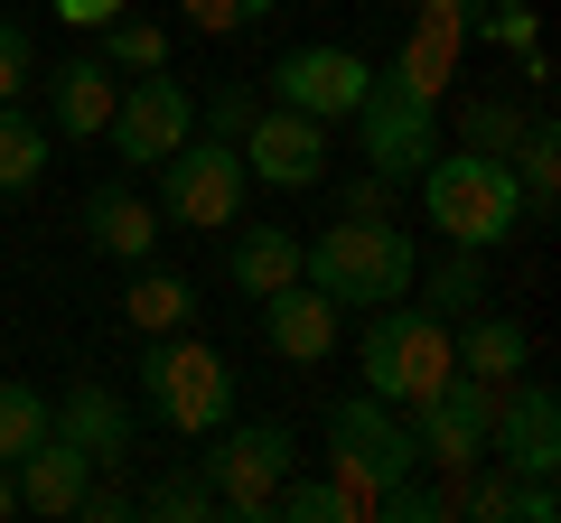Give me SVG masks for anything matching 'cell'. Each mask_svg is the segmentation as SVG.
I'll use <instances>...</instances> for the list:
<instances>
[{
	"label": "cell",
	"mask_w": 561,
	"mask_h": 523,
	"mask_svg": "<svg viewBox=\"0 0 561 523\" xmlns=\"http://www.w3.org/2000/svg\"><path fill=\"white\" fill-rule=\"evenodd\" d=\"M412 187H421V206H431V224H440L449 243H468V253H496V243L524 234L515 160H496V150H431Z\"/></svg>",
	"instance_id": "obj_1"
},
{
	"label": "cell",
	"mask_w": 561,
	"mask_h": 523,
	"mask_svg": "<svg viewBox=\"0 0 561 523\" xmlns=\"http://www.w3.org/2000/svg\"><path fill=\"white\" fill-rule=\"evenodd\" d=\"M300 281H319L337 309H383L421 281V253L393 216H337L328 234L300 243Z\"/></svg>",
	"instance_id": "obj_2"
},
{
	"label": "cell",
	"mask_w": 561,
	"mask_h": 523,
	"mask_svg": "<svg viewBox=\"0 0 561 523\" xmlns=\"http://www.w3.org/2000/svg\"><path fill=\"white\" fill-rule=\"evenodd\" d=\"M356 364H365V393H375V403L412 411V403H431V393L459 374V346H449V318H440V309L383 300L375 327H365V346H356Z\"/></svg>",
	"instance_id": "obj_3"
},
{
	"label": "cell",
	"mask_w": 561,
	"mask_h": 523,
	"mask_svg": "<svg viewBox=\"0 0 561 523\" xmlns=\"http://www.w3.org/2000/svg\"><path fill=\"white\" fill-rule=\"evenodd\" d=\"M421 449H412V421H402L393 403H375V393H356V403L328 411V477L346 486V504H356V523L375 514V496L393 477H412Z\"/></svg>",
	"instance_id": "obj_4"
},
{
	"label": "cell",
	"mask_w": 561,
	"mask_h": 523,
	"mask_svg": "<svg viewBox=\"0 0 561 523\" xmlns=\"http://www.w3.org/2000/svg\"><path fill=\"white\" fill-rule=\"evenodd\" d=\"M140 393H150V411H160L169 430H187V440H206L216 421H234V364H225L206 337H187V327L150 337V356H140Z\"/></svg>",
	"instance_id": "obj_5"
},
{
	"label": "cell",
	"mask_w": 561,
	"mask_h": 523,
	"mask_svg": "<svg viewBox=\"0 0 561 523\" xmlns=\"http://www.w3.org/2000/svg\"><path fill=\"white\" fill-rule=\"evenodd\" d=\"M243 187H253V168H243L234 141H216V131H187L179 150L160 160V224H179V234H225V224L243 216Z\"/></svg>",
	"instance_id": "obj_6"
},
{
	"label": "cell",
	"mask_w": 561,
	"mask_h": 523,
	"mask_svg": "<svg viewBox=\"0 0 561 523\" xmlns=\"http://www.w3.org/2000/svg\"><path fill=\"white\" fill-rule=\"evenodd\" d=\"M197 467H206V486H216V514L272 523V496H280V477L300 467V449H290L280 421H216Z\"/></svg>",
	"instance_id": "obj_7"
},
{
	"label": "cell",
	"mask_w": 561,
	"mask_h": 523,
	"mask_svg": "<svg viewBox=\"0 0 561 523\" xmlns=\"http://www.w3.org/2000/svg\"><path fill=\"white\" fill-rule=\"evenodd\" d=\"M496 393H505V383H486V374H449L431 403L402 411V421H412V449H421V467H431V477H468V467L486 458Z\"/></svg>",
	"instance_id": "obj_8"
},
{
	"label": "cell",
	"mask_w": 561,
	"mask_h": 523,
	"mask_svg": "<svg viewBox=\"0 0 561 523\" xmlns=\"http://www.w3.org/2000/svg\"><path fill=\"white\" fill-rule=\"evenodd\" d=\"M197 131V94H187L169 66H150V75H131L122 84V103H113V121H103V141L122 150L131 168H160L169 150Z\"/></svg>",
	"instance_id": "obj_9"
},
{
	"label": "cell",
	"mask_w": 561,
	"mask_h": 523,
	"mask_svg": "<svg viewBox=\"0 0 561 523\" xmlns=\"http://www.w3.org/2000/svg\"><path fill=\"white\" fill-rule=\"evenodd\" d=\"M431 113H440V103H412L402 94L393 75H375L365 84V103L346 121H356V150H365V168H375V178H393V187H412L421 178V160H431Z\"/></svg>",
	"instance_id": "obj_10"
},
{
	"label": "cell",
	"mask_w": 561,
	"mask_h": 523,
	"mask_svg": "<svg viewBox=\"0 0 561 523\" xmlns=\"http://www.w3.org/2000/svg\"><path fill=\"white\" fill-rule=\"evenodd\" d=\"M243 168H253L262 187H280V197H300V187H328V121L290 113V103H262L253 121H243Z\"/></svg>",
	"instance_id": "obj_11"
},
{
	"label": "cell",
	"mask_w": 561,
	"mask_h": 523,
	"mask_svg": "<svg viewBox=\"0 0 561 523\" xmlns=\"http://www.w3.org/2000/svg\"><path fill=\"white\" fill-rule=\"evenodd\" d=\"M262 84H272L290 113H309V121H346L365 103V84H375V66H365L356 47H290Z\"/></svg>",
	"instance_id": "obj_12"
},
{
	"label": "cell",
	"mask_w": 561,
	"mask_h": 523,
	"mask_svg": "<svg viewBox=\"0 0 561 523\" xmlns=\"http://www.w3.org/2000/svg\"><path fill=\"white\" fill-rule=\"evenodd\" d=\"M486 458H505L515 477H561V403L552 383H505L496 393V421H486Z\"/></svg>",
	"instance_id": "obj_13"
},
{
	"label": "cell",
	"mask_w": 561,
	"mask_h": 523,
	"mask_svg": "<svg viewBox=\"0 0 561 523\" xmlns=\"http://www.w3.org/2000/svg\"><path fill=\"white\" fill-rule=\"evenodd\" d=\"M253 309H262V346H272L280 364H328L337 337H346V309L328 300L319 281H280L272 300H253Z\"/></svg>",
	"instance_id": "obj_14"
},
{
	"label": "cell",
	"mask_w": 561,
	"mask_h": 523,
	"mask_svg": "<svg viewBox=\"0 0 561 523\" xmlns=\"http://www.w3.org/2000/svg\"><path fill=\"white\" fill-rule=\"evenodd\" d=\"M84 243H94L103 262H150L160 253V206L140 197L131 178H103L94 197H84Z\"/></svg>",
	"instance_id": "obj_15"
},
{
	"label": "cell",
	"mask_w": 561,
	"mask_h": 523,
	"mask_svg": "<svg viewBox=\"0 0 561 523\" xmlns=\"http://www.w3.org/2000/svg\"><path fill=\"white\" fill-rule=\"evenodd\" d=\"M459 47H468V20H449V10H421L412 38H402V57L383 66V75H393L412 103H449V84H459Z\"/></svg>",
	"instance_id": "obj_16"
},
{
	"label": "cell",
	"mask_w": 561,
	"mask_h": 523,
	"mask_svg": "<svg viewBox=\"0 0 561 523\" xmlns=\"http://www.w3.org/2000/svg\"><path fill=\"white\" fill-rule=\"evenodd\" d=\"M10 477H20V514L76 523V496H84V477H94V458H84V449L66 440V430H47V440L28 449L20 467H10Z\"/></svg>",
	"instance_id": "obj_17"
},
{
	"label": "cell",
	"mask_w": 561,
	"mask_h": 523,
	"mask_svg": "<svg viewBox=\"0 0 561 523\" xmlns=\"http://www.w3.org/2000/svg\"><path fill=\"white\" fill-rule=\"evenodd\" d=\"M449 346H459V374H486V383H515L524 364H534V327H524L515 309H486V300L449 327Z\"/></svg>",
	"instance_id": "obj_18"
},
{
	"label": "cell",
	"mask_w": 561,
	"mask_h": 523,
	"mask_svg": "<svg viewBox=\"0 0 561 523\" xmlns=\"http://www.w3.org/2000/svg\"><path fill=\"white\" fill-rule=\"evenodd\" d=\"M57 430L94 467H131V411L113 403V383H66V393H57Z\"/></svg>",
	"instance_id": "obj_19"
},
{
	"label": "cell",
	"mask_w": 561,
	"mask_h": 523,
	"mask_svg": "<svg viewBox=\"0 0 561 523\" xmlns=\"http://www.w3.org/2000/svg\"><path fill=\"white\" fill-rule=\"evenodd\" d=\"M197 318V281L187 271H160V262H131V281H122V327L131 337H169V327Z\"/></svg>",
	"instance_id": "obj_20"
},
{
	"label": "cell",
	"mask_w": 561,
	"mask_h": 523,
	"mask_svg": "<svg viewBox=\"0 0 561 523\" xmlns=\"http://www.w3.org/2000/svg\"><path fill=\"white\" fill-rule=\"evenodd\" d=\"M113 103H122V84H113L103 57H66L57 66V131H66V141H103Z\"/></svg>",
	"instance_id": "obj_21"
},
{
	"label": "cell",
	"mask_w": 561,
	"mask_h": 523,
	"mask_svg": "<svg viewBox=\"0 0 561 523\" xmlns=\"http://www.w3.org/2000/svg\"><path fill=\"white\" fill-rule=\"evenodd\" d=\"M225 271H234L243 300H272L280 281H300V234H280V224H243L234 253H225Z\"/></svg>",
	"instance_id": "obj_22"
},
{
	"label": "cell",
	"mask_w": 561,
	"mask_h": 523,
	"mask_svg": "<svg viewBox=\"0 0 561 523\" xmlns=\"http://www.w3.org/2000/svg\"><path fill=\"white\" fill-rule=\"evenodd\" d=\"M505 160H515V187H524V224H542V216H552V197H561V131L534 113V121H524V141L505 150Z\"/></svg>",
	"instance_id": "obj_23"
},
{
	"label": "cell",
	"mask_w": 561,
	"mask_h": 523,
	"mask_svg": "<svg viewBox=\"0 0 561 523\" xmlns=\"http://www.w3.org/2000/svg\"><path fill=\"white\" fill-rule=\"evenodd\" d=\"M47 121L38 113H20V103H0V197H20V187H38V168H47Z\"/></svg>",
	"instance_id": "obj_24"
},
{
	"label": "cell",
	"mask_w": 561,
	"mask_h": 523,
	"mask_svg": "<svg viewBox=\"0 0 561 523\" xmlns=\"http://www.w3.org/2000/svg\"><path fill=\"white\" fill-rule=\"evenodd\" d=\"M449 121H459V150H496V160H505L534 113H524L515 94H468V103H449Z\"/></svg>",
	"instance_id": "obj_25"
},
{
	"label": "cell",
	"mask_w": 561,
	"mask_h": 523,
	"mask_svg": "<svg viewBox=\"0 0 561 523\" xmlns=\"http://www.w3.org/2000/svg\"><path fill=\"white\" fill-rule=\"evenodd\" d=\"M47 430H57V403H47L38 383H0V467H20Z\"/></svg>",
	"instance_id": "obj_26"
},
{
	"label": "cell",
	"mask_w": 561,
	"mask_h": 523,
	"mask_svg": "<svg viewBox=\"0 0 561 523\" xmlns=\"http://www.w3.org/2000/svg\"><path fill=\"white\" fill-rule=\"evenodd\" d=\"M140 514H150V523H206V514H216L206 467H169V477H150V486H140Z\"/></svg>",
	"instance_id": "obj_27"
},
{
	"label": "cell",
	"mask_w": 561,
	"mask_h": 523,
	"mask_svg": "<svg viewBox=\"0 0 561 523\" xmlns=\"http://www.w3.org/2000/svg\"><path fill=\"white\" fill-rule=\"evenodd\" d=\"M94 38H103V66H113V75H150V66H169V28L131 20V10H122L113 28H94Z\"/></svg>",
	"instance_id": "obj_28"
},
{
	"label": "cell",
	"mask_w": 561,
	"mask_h": 523,
	"mask_svg": "<svg viewBox=\"0 0 561 523\" xmlns=\"http://www.w3.org/2000/svg\"><path fill=\"white\" fill-rule=\"evenodd\" d=\"M272 514H290V523H356V504H346L337 477H280Z\"/></svg>",
	"instance_id": "obj_29"
},
{
	"label": "cell",
	"mask_w": 561,
	"mask_h": 523,
	"mask_svg": "<svg viewBox=\"0 0 561 523\" xmlns=\"http://www.w3.org/2000/svg\"><path fill=\"white\" fill-rule=\"evenodd\" d=\"M486 300V253H468V243H449V262H431V309H478Z\"/></svg>",
	"instance_id": "obj_30"
},
{
	"label": "cell",
	"mask_w": 561,
	"mask_h": 523,
	"mask_svg": "<svg viewBox=\"0 0 561 523\" xmlns=\"http://www.w3.org/2000/svg\"><path fill=\"white\" fill-rule=\"evenodd\" d=\"M468 38H486V47H505V57H524V47H542V20L524 10V0H486L478 20H468Z\"/></svg>",
	"instance_id": "obj_31"
},
{
	"label": "cell",
	"mask_w": 561,
	"mask_h": 523,
	"mask_svg": "<svg viewBox=\"0 0 561 523\" xmlns=\"http://www.w3.org/2000/svg\"><path fill=\"white\" fill-rule=\"evenodd\" d=\"M122 514H140L131 467H94V477H84V496H76V523H122Z\"/></svg>",
	"instance_id": "obj_32"
},
{
	"label": "cell",
	"mask_w": 561,
	"mask_h": 523,
	"mask_svg": "<svg viewBox=\"0 0 561 523\" xmlns=\"http://www.w3.org/2000/svg\"><path fill=\"white\" fill-rule=\"evenodd\" d=\"M179 10H187L197 38H234V28H253L262 10H280V0H179Z\"/></svg>",
	"instance_id": "obj_33"
},
{
	"label": "cell",
	"mask_w": 561,
	"mask_h": 523,
	"mask_svg": "<svg viewBox=\"0 0 561 523\" xmlns=\"http://www.w3.org/2000/svg\"><path fill=\"white\" fill-rule=\"evenodd\" d=\"M28 84H38V38L20 20H0V103H20Z\"/></svg>",
	"instance_id": "obj_34"
},
{
	"label": "cell",
	"mask_w": 561,
	"mask_h": 523,
	"mask_svg": "<svg viewBox=\"0 0 561 523\" xmlns=\"http://www.w3.org/2000/svg\"><path fill=\"white\" fill-rule=\"evenodd\" d=\"M262 113V94H253V84H216V94H206V131H216V141H243V121H253Z\"/></svg>",
	"instance_id": "obj_35"
},
{
	"label": "cell",
	"mask_w": 561,
	"mask_h": 523,
	"mask_svg": "<svg viewBox=\"0 0 561 523\" xmlns=\"http://www.w3.org/2000/svg\"><path fill=\"white\" fill-rule=\"evenodd\" d=\"M337 206L346 216H393V178H375V168L365 178H337Z\"/></svg>",
	"instance_id": "obj_36"
},
{
	"label": "cell",
	"mask_w": 561,
	"mask_h": 523,
	"mask_svg": "<svg viewBox=\"0 0 561 523\" xmlns=\"http://www.w3.org/2000/svg\"><path fill=\"white\" fill-rule=\"evenodd\" d=\"M122 10H131V0H57V20H66V28H113Z\"/></svg>",
	"instance_id": "obj_37"
},
{
	"label": "cell",
	"mask_w": 561,
	"mask_h": 523,
	"mask_svg": "<svg viewBox=\"0 0 561 523\" xmlns=\"http://www.w3.org/2000/svg\"><path fill=\"white\" fill-rule=\"evenodd\" d=\"M421 10H449V20H478L486 0H421Z\"/></svg>",
	"instance_id": "obj_38"
},
{
	"label": "cell",
	"mask_w": 561,
	"mask_h": 523,
	"mask_svg": "<svg viewBox=\"0 0 561 523\" xmlns=\"http://www.w3.org/2000/svg\"><path fill=\"white\" fill-rule=\"evenodd\" d=\"M20 514V477H10V467H0V523Z\"/></svg>",
	"instance_id": "obj_39"
}]
</instances>
